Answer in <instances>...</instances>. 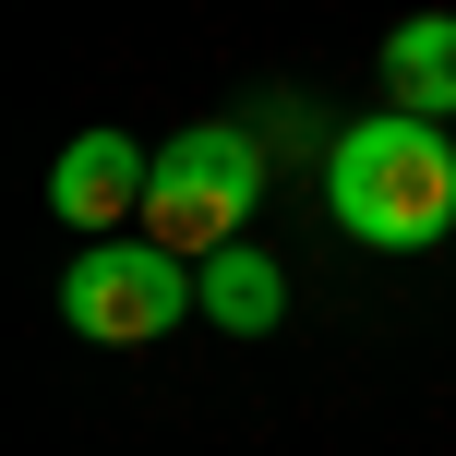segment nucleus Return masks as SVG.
I'll list each match as a JSON object with an SVG mask.
<instances>
[{
    "label": "nucleus",
    "instance_id": "nucleus-1",
    "mask_svg": "<svg viewBox=\"0 0 456 456\" xmlns=\"http://www.w3.org/2000/svg\"><path fill=\"white\" fill-rule=\"evenodd\" d=\"M324 205H337V228L372 240V252H433L456 228V144H444V120L385 109V120H361V133H337Z\"/></svg>",
    "mask_w": 456,
    "mask_h": 456
},
{
    "label": "nucleus",
    "instance_id": "nucleus-2",
    "mask_svg": "<svg viewBox=\"0 0 456 456\" xmlns=\"http://www.w3.org/2000/svg\"><path fill=\"white\" fill-rule=\"evenodd\" d=\"M252 205H265V144L205 120V133H181L157 157V181H144V240H168L181 265H205V252H228L252 228Z\"/></svg>",
    "mask_w": 456,
    "mask_h": 456
},
{
    "label": "nucleus",
    "instance_id": "nucleus-3",
    "mask_svg": "<svg viewBox=\"0 0 456 456\" xmlns=\"http://www.w3.org/2000/svg\"><path fill=\"white\" fill-rule=\"evenodd\" d=\"M192 300H205V276H192L168 240H96L85 265L61 276V324L96 337V348H157Z\"/></svg>",
    "mask_w": 456,
    "mask_h": 456
},
{
    "label": "nucleus",
    "instance_id": "nucleus-4",
    "mask_svg": "<svg viewBox=\"0 0 456 456\" xmlns=\"http://www.w3.org/2000/svg\"><path fill=\"white\" fill-rule=\"evenodd\" d=\"M144 181H157V157H144L133 133H72L61 168H48V216H72V228L144 216Z\"/></svg>",
    "mask_w": 456,
    "mask_h": 456
},
{
    "label": "nucleus",
    "instance_id": "nucleus-5",
    "mask_svg": "<svg viewBox=\"0 0 456 456\" xmlns=\"http://www.w3.org/2000/svg\"><path fill=\"white\" fill-rule=\"evenodd\" d=\"M385 96L409 120H456V12H409L385 37Z\"/></svg>",
    "mask_w": 456,
    "mask_h": 456
},
{
    "label": "nucleus",
    "instance_id": "nucleus-6",
    "mask_svg": "<svg viewBox=\"0 0 456 456\" xmlns=\"http://www.w3.org/2000/svg\"><path fill=\"white\" fill-rule=\"evenodd\" d=\"M205 313L228 324V337H265V324L289 313V276H276L252 240H228V252H205Z\"/></svg>",
    "mask_w": 456,
    "mask_h": 456
}]
</instances>
